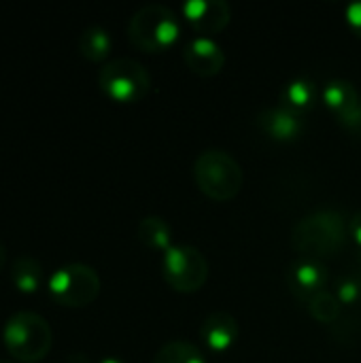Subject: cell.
Wrapping results in <instances>:
<instances>
[{
	"mask_svg": "<svg viewBox=\"0 0 361 363\" xmlns=\"http://www.w3.org/2000/svg\"><path fill=\"white\" fill-rule=\"evenodd\" d=\"M347 238L345 215L334 208L311 213L291 228V247L315 262L336 257L347 247Z\"/></svg>",
	"mask_w": 361,
	"mask_h": 363,
	"instance_id": "6da1fadb",
	"label": "cell"
},
{
	"mask_svg": "<svg viewBox=\"0 0 361 363\" xmlns=\"http://www.w3.org/2000/svg\"><path fill=\"white\" fill-rule=\"evenodd\" d=\"M6 353L21 363L43 362L53 347V332L45 317L36 313H15L2 330Z\"/></svg>",
	"mask_w": 361,
	"mask_h": 363,
	"instance_id": "7a4b0ae2",
	"label": "cell"
},
{
	"mask_svg": "<svg viewBox=\"0 0 361 363\" xmlns=\"http://www.w3.org/2000/svg\"><path fill=\"white\" fill-rule=\"evenodd\" d=\"M194 179L198 189L215 202L234 200L245 183L240 164L221 149H209L198 155L194 162Z\"/></svg>",
	"mask_w": 361,
	"mask_h": 363,
	"instance_id": "3957f363",
	"label": "cell"
},
{
	"mask_svg": "<svg viewBox=\"0 0 361 363\" xmlns=\"http://www.w3.org/2000/svg\"><path fill=\"white\" fill-rule=\"evenodd\" d=\"M128 38L145 53H162L179 38V21L168 6L145 4L130 17Z\"/></svg>",
	"mask_w": 361,
	"mask_h": 363,
	"instance_id": "277c9868",
	"label": "cell"
},
{
	"mask_svg": "<svg viewBox=\"0 0 361 363\" xmlns=\"http://www.w3.org/2000/svg\"><path fill=\"white\" fill-rule=\"evenodd\" d=\"M98 85L106 98L119 104L140 102L151 89L147 68L132 57H117L106 62L98 72Z\"/></svg>",
	"mask_w": 361,
	"mask_h": 363,
	"instance_id": "5b68a950",
	"label": "cell"
},
{
	"mask_svg": "<svg viewBox=\"0 0 361 363\" xmlns=\"http://www.w3.org/2000/svg\"><path fill=\"white\" fill-rule=\"evenodd\" d=\"M47 291L51 300L66 308H85L100 296V277L91 266L68 264L57 268L49 281Z\"/></svg>",
	"mask_w": 361,
	"mask_h": 363,
	"instance_id": "8992f818",
	"label": "cell"
},
{
	"mask_svg": "<svg viewBox=\"0 0 361 363\" xmlns=\"http://www.w3.org/2000/svg\"><path fill=\"white\" fill-rule=\"evenodd\" d=\"M168 287L179 294H196L209 281V262L200 249L189 245H172L162 264Z\"/></svg>",
	"mask_w": 361,
	"mask_h": 363,
	"instance_id": "52a82bcc",
	"label": "cell"
},
{
	"mask_svg": "<svg viewBox=\"0 0 361 363\" xmlns=\"http://www.w3.org/2000/svg\"><path fill=\"white\" fill-rule=\"evenodd\" d=\"M326 106L334 113L338 123L355 138H361V96L353 83L332 81L323 89Z\"/></svg>",
	"mask_w": 361,
	"mask_h": 363,
	"instance_id": "ba28073f",
	"label": "cell"
},
{
	"mask_svg": "<svg viewBox=\"0 0 361 363\" xmlns=\"http://www.w3.org/2000/svg\"><path fill=\"white\" fill-rule=\"evenodd\" d=\"M183 13L189 26L202 36L219 34L232 19L230 4L226 0H191L183 6Z\"/></svg>",
	"mask_w": 361,
	"mask_h": 363,
	"instance_id": "9c48e42d",
	"label": "cell"
},
{
	"mask_svg": "<svg viewBox=\"0 0 361 363\" xmlns=\"http://www.w3.org/2000/svg\"><path fill=\"white\" fill-rule=\"evenodd\" d=\"M183 60H185L187 68L198 77H215L226 66L223 49L209 36H198V38L189 40L183 51Z\"/></svg>",
	"mask_w": 361,
	"mask_h": 363,
	"instance_id": "30bf717a",
	"label": "cell"
},
{
	"mask_svg": "<svg viewBox=\"0 0 361 363\" xmlns=\"http://www.w3.org/2000/svg\"><path fill=\"white\" fill-rule=\"evenodd\" d=\"M326 285H328V270H326L323 262L304 257V259L296 262L289 270L291 294L302 302H309L317 294L326 291Z\"/></svg>",
	"mask_w": 361,
	"mask_h": 363,
	"instance_id": "8fae6325",
	"label": "cell"
},
{
	"mask_svg": "<svg viewBox=\"0 0 361 363\" xmlns=\"http://www.w3.org/2000/svg\"><path fill=\"white\" fill-rule=\"evenodd\" d=\"M257 123L270 138L283 140V143L296 140L304 130L302 113L294 111L291 106H287L283 102L279 106H274V108H268V111L260 113Z\"/></svg>",
	"mask_w": 361,
	"mask_h": 363,
	"instance_id": "7c38bea8",
	"label": "cell"
},
{
	"mask_svg": "<svg viewBox=\"0 0 361 363\" xmlns=\"http://www.w3.org/2000/svg\"><path fill=\"white\" fill-rule=\"evenodd\" d=\"M238 334H240L238 321L230 313H223V311L209 315L202 321V328H200V338L215 353L228 351L236 342Z\"/></svg>",
	"mask_w": 361,
	"mask_h": 363,
	"instance_id": "4fadbf2b",
	"label": "cell"
},
{
	"mask_svg": "<svg viewBox=\"0 0 361 363\" xmlns=\"http://www.w3.org/2000/svg\"><path fill=\"white\" fill-rule=\"evenodd\" d=\"M11 283L19 294L32 296L45 285V270L32 255H17L11 262Z\"/></svg>",
	"mask_w": 361,
	"mask_h": 363,
	"instance_id": "5bb4252c",
	"label": "cell"
},
{
	"mask_svg": "<svg viewBox=\"0 0 361 363\" xmlns=\"http://www.w3.org/2000/svg\"><path fill=\"white\" fill-rule=\"evenodd\" d=\"M113 47L111 34L100 26H89L79 36V53L89 62H102L109 57Z\"/></svg>",
	"mask_w": 361,
	"mask_h": 363,
	"instance_id": "9a60e30c",
	"label": "cell"
},
{
	"mask_svg": "<svg viewBox=\"0 0 361 363\" xmlns=\"http://www.w3.org/2000/svg\"><path fill=\"white\" fill-rule=\"evenodd\" d=\"M138 240L153 251H168L172 247V230L162 217H145L138 223Z\"/></svg>",
	"mask_w": 361,
	"mask_h": 363,
	"instance_id": "2e32d148",
	"label": "cell"
},
{
	"mask_svg": "<svg viewBox=\"0 0 361 363\" xmlns=\"http://www.w3.org/2000/svg\"><path fill=\"white\" fill-rule=\"evenodd\" d=\"M153 363H206V359L198 347L183 342V340H174V342L164 345L155 353Z\"/></svg>",
	"mask_w": 361,
	"mask_h": 363,
	"instance_id": "e0dca14e",
	"label": "cell"
},
{
	"mask_svg": "<svg viewBox=\"0 0 361 363\" xmlns=\"http://www.w3.org/2000/svg\"><path fill=\"white\" fill-rule=\"evenodd\" d=\"M306 306H309L311 315L319 323H323V325H332V323H336L343 317V304H340V300L336 298V294H332L328 289L321 291V294H317L313 300H309Z\"/></svg>",
	"mask_w": 361,
	"mask_h": 363,
	"instance_id": "ac0fdd59",
	"label": "cell"
},
{
	"mask_svg": "<svg viewBox=\"0 0 361 363\" xmlns=\"http://www.w3.org/2000/svg\"><path fill=\"white\" fill-rule=\"evenodd\" d=\"M315 102V83L309 81V79H298V81H291L285 89V96H283V104L291 106L294 111L298 113H304L306 108H311Z\"/></svg>",
	"mask_w": 361,
	"mask_h": 363,
	"instance_id": "d6986e66",
	"label": "cell"
},
{
	"mask_svg": "<svg viewBox=\"0 0 361 363\" xmlns=\"http://www.w3.org/2000/svg\"><path fill=\"white\" fill-rule=\"evenodd\" d=\"M336 298L340 300V304L353 306L361 300V279L360 277H345L338 281L336 287Z\"/></svg>",
	"mask_w": 361,
	"mask_h": 363,
	"instance_id": "ffe728a7",
	"label": "cell"
},
{
	"mask_svg": "<svg viewBox=\"0 0 361 363\" xmlns=\"http://www.w3.org/2000/svg\"><path fill=\"white\" fill-rule=\"evenodd\" d=\"M347 17H349V23H351L353 32L361 38V2H355V4L349 6Z\"/></svg>",
	"mask_w": 361,
	"mask_h": 363,
	"instance_id": "44dd1931",
	"label": "cell"
},
{
	"mask_svg": "<svg viewBox=\"0 0 361 363\" xmlns=\"http://www.w3.org/2000/svg\"><path fill=\"white\" fill-rule=\"evenodd\" d=\"M349 234L353 236V240L361 245V208L353 215V219L349 221Z\"/></svg>",
	"mask_w": 361,
	"mask_h": 363,
	"instance_id": "7402d4cb",
	"label": "cell"
},
{
	"mask_svg": "<svg viewBox=\"0 0 361 363\" xmlns=\"http://www.w3.org/2000/svg\"><path fill=\"white\" fill-rule=\"evenodd\" d=\"M68 363H89V362H87V357H85V355H70V357H68Z\"/></svg>",
	"mask_w": 361,
	"mask_h": 363,
	"instance_id": "603a6c76",
	"label": "cell"
},
{
	"mask_svg": "<svg viewBox=\"0 0 361 363\" xmlns=\"http://www.w3.org/2000/svg\"><path fill=\"white\" fill-rule=\"evenodd\" d=\"M4 264H6V251H4V247L0 245V272L4 270Z\"/></svg>",
	"mask_w": 361,
	"mask_h": 363,
	"instance_id": "cb8c5ba5",
	"label": "cell"
},
{
	"mask_svg": "<svg viewBox=\"0 0 361 363\" xmlns=\"http://www.w3.org/2000/svg\"><path fill=\"white\" fill-rule=\"evenodd\" d=\"M100 363H123V362H119V359H115V357H109V359H104V362H100Z\"/></svg>",
	"mask_w": 361,
	"mask_h": 363,
	"instance_id": "d4e9b609",
	"label": "cell"
},
{
	"mask_svg": "<svg viewBox=\"0 0 361 363\" xmlns=\"http://www.w3.org/2000/svg\"><path fill=\"white\" fill-rule=\"evenodd\" d=\"M0 363H13V362H6V359H0Z\"/></svg>",
	"mask_w": 361,
	"mask_h": 363,
	"instance_id": "484cf974",
	"label": "cell"
},
{
	"mask_svg": "<svg viewBox=\"0 0 361 363\" xmlns=\"http://www.w3.org/2000/svg\"><path fill=\"white\" fill-rule=\"evenodd\" d=\"M360 270H361V259H360ZM360 279H361V272H360Z\"/></svg>",
	"mask_w": 361,
	"mask_h": 363,
	"instance_id": "4316f807",
	"label": "cell"
}]
</instances>
